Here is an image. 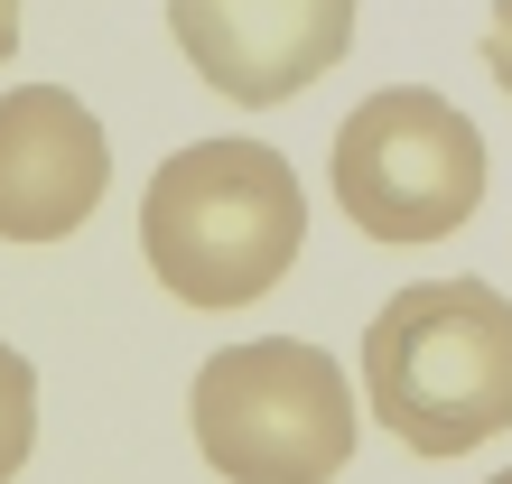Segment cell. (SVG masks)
<instances>
[{
    "label": "cell",
    "instance_id": "obj_10",
    "mask_svg": "<svg viewBox=\"0 0 512 484\" xmlns=\"http://www.w3.org/2000/svg\"><path fill=\"white\" fill-rule=\"evenodd\" d=\"M485 484H512V475H485Z\"/></svg>",
    "mask_w": 512,
    "mask_h": 484
},
{
    "label": "cell",
    "instance_id": "obj_7",
    "mask_svg": "<svg viewBox=\"0 0 512 484\" xmlns=\"http://www.w3.org/2000/svg\"><path fill=\"white\" fill-rule=\"evenodd\" d=\"M28 447H38V373H28V354L0 336V484L28 466Z\"/></svg>",
    "mask_w": 512,
    "mask_h": 484
},
{
    "label": "cell",
    "instance_id": "obj_6",
    "mask_svg": "<svg viewBox=\"0 0 512 484\" xmlns=\"http://www.w3.org/2000/svg\"><path fill=\"white\" fill-rule=\"evenodd\" d=\"M112 187V140L66 84L0 94V242H66Z\"/></svg>",
    "mask_w": 512,
    "mask_h": 484
},
{
    "label": "cell",
    "instance_id": "obj_9",
    "mask_svg": "<svg viewBox=\"0 0 512 484\" xmlns=\"http://www.w3.org/2000/svg\"><path fill=\"white\" fill-rule=\"evenodd\" d=\"M10 47H19V0H0V66H10Z\"/></svg>",
    "mask_w": 512,
    "mask_h": 484
},
{
    "label": "cell",
    "instance_id": "obj_5",
    "mask_svg": "<svg viewBox=\"0 0 512 484\" xmlns=\"http://www.w3.org/2000/svg\"><path fill=\"white\" fill-rule=\"evenodd\" d=\"M168 38L224 103L270 112L345 66L354 0H168Z\"/></svg>",
    "mask_w": 512,
    "mask_h": 484
},
{
    "label": "cell",
    "instance_id": "obj_8",
    "mask_svg": "<svg viewBox=\"0 0 512 484\" xmlns=\"http://www.w3.org/2000/svg\"><path fill=\"white\" fill-rule=\"evenodd\" d=\"M485 75L503 84V103H512V0H494V19H485Z\"/></svg>",
    "mask_w": 512,
    "mask_h": 484
},
{
    "label": "cell",
    "instance_id": "obj_1",
    "mask_svg": "<svg viewBox=\"0 0 512 484\" xmlns=\"http://www.w3.org/2000/svg\"><path fill=\"white\" fill-rule=\"evenodd\" d=\"M308 252V196L270 140H187L149 168L140 261L187 308H252Z\"/></svg>",
    "mask_w": 512,
    "mask_h": 484
},
{
    "label": "cell",
    "instance_id": "obj_3",
    "mask_svg": "<svg viewBox=\"0 0 512 484\" xmlns=\"http://www.w3.org/2000/svg\"><path fill=\"white\" fill-rule=\"evenodd\" d=\"M196 457L224 484H336L354 457V382L308 336H252L196 363Z\"/></svg>",
    "mask_w": 512,
    "mask_h": 484
},
{
    "label": "cell",
    "instance_id": "obj_2",
    "mask_svg": "<svg viewBox=\"0 0 512 484\" xmlns=\"http://www.w3.org/2000/svg\"><path fill=\"white\" fill-rule=\"evenodd\" d=\"M373 429L410 457H466L512 429V298L494 280H410L364 326Z\"/></svg>",
    "mask_w": 512,
    "mask_h": 484
},
{
    "label": "cell",
    "instance_id": "obj_4",
    "mask_svg": "<svg viewBox=\"0 0 512 484\" xmlns=\"http://www.w3.org/2000/svg\"><path fill=\"white\" fill-rule=\"evenodd\" d=\"M336 205L364 242H447L485 205V131L429 84H382L336 131Z\"/></svg>",
    "mask_w": 512,
    "mask_h": 484
}]
</instances>
